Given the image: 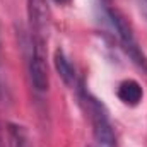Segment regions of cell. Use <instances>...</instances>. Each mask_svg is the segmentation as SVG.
<instances>
[{
  "instance_id": "obj_1",
  "label": "cell",
  "mask_w": 147,
  "mask_h": 147,
  "mask_svg": "<svg viewBox=\"0 0 147 147\" xmlns=\"http://www.w3.org/2000/svg\"><path fill=\"white\" fill-rule=\"evenodd\" d=\"M105 19L108 21L115 36L118 38V43H120L121 50L125 51V55L132 60V63L137 69H140L147 75V55L144 53L142 46L139 45L127 19L116 9H111V7H105Z\"/></svg>"
},
{
  "instance_id": "obj_2",
  "label": "cell",
  "mask_w": 147,
  "mask_h": 147,
  "mask_svg": "<svg viewBox=\"0 0 147 147\" xmlns=\"http://www.w3.org/2000/svg\"><path fill=\"white\" fill-rule=\"evenodd\" d=\"M29 21V48L46 50L50 36V7L48 0H26Z\"/></svg>"
},
{
  "instance_id": "obj_3",
  "label": "cell",
  "mask_w": 147,
  "mask_h": 147,
  "mask_svg": "<svg viewBox=\"0 0 147 147\" xmlns=\"http://www.w3.org/2000/svg\"><path fill=\"white\" fill-rule=\"evenodd\" d=\"M28 74L31 86L36 92H46L50 86V74H48V60H46V50L29 48V58H28Z\"/></svg>"
},
{
  "instance_id": "obj_4",
  "label": "cell",
  "mask_w": 147,
  "mask_h": 147,
  "mask_svg": "<svg viewBox=\"0 0 147 147\" xmlns=\"http://www.w3.org/2000/svg\"><path fill=\"white\" fill-rule=\"evenodd\" d=\"M116 98L121 101V105L135 108L144 99V89L135 79H123L116 86Z\"/></svg>"
},
{
  "instance_id": "obj_5",
  "label": "cell",
  "mask_w": 147,
  "mask_h": 147,
  "mask_svg": "<svg viewBox=\"0 0 147 147\" xmlns=\"http://www.w3.org/2000/svg\"><path fill=\"white\" fill-rule=\"evenodd\" d=\"M53 63H55V69L60 75V79L63 80V84L75 87L79 82H77V74H75V67L72 65L70 58L67 57V53L62 50V48H57L55 50V55H53Z\"/></svg>"
},
{
  "instance_id": "obj_6",
  "label": "cell",
  "mask_w": 147,
  "mask_h": 147,
  "mask_svg": "<svg viewBox=\"0 0 147 147\" xmlns=\"http://www.w3.org/2000/svg\"><path fill=\"white\" fill-rule=\"evenodd\" d=\"M7 147H31V137L24 125L9 121L5 127Z\"/></svg>"
},
{
  "instance_id": "obj_7",
  "label": "cell",
  "mask_w": 147,
  "mask_h": 147,
  "mask_svg": "<svg viewBox=\"0 0 147 147\" xmlns=\"http://www.w3.org/2000/svg\"><path fill=\"white\" fill-rule=\"evenodd\" d=\"M53 2H57V3H60V5H67V3H70L72 0H53Z\"/></svg>"
},
{
  "instance_id": "obj_8",
  "label": "cell",
  "mask_w": 147,
  "mask_h": 147,
  "mask_svg": "<svg viewBox=\"0 0 147 147\" xmlns=\"http://www.w3.org/2000/svg\"><path fill=\"white\" fill-rule=\"evenodd\" d=\"M0 51H2V36H0Z\"/></svg>"
},
{
  "instance_id": "obj_9",
  "label": "cell",
  "mask_w": 147,
  "mask_h": 147,
  "mask_svg": "<svg viewBox=\"0 0 147 147\" xmlns=\"http://www.w3.org/2000/svg\"><path fill=\"white\" fill-rule=\"evenodd\" d=\"M144 3H146V10H147V0H144Z\"/></svg>"
}]
</instances>
